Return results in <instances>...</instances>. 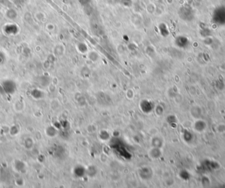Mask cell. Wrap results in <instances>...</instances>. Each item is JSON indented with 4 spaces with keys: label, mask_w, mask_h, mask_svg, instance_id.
Returning <instances> with one entry per match:
<instances>
[{
    "label": "cell",
    "mask_w": 225,
    "mask_h": 188,
    "mask_svg": "<svg viewBox=\"0 0 225 188\" xmlns=\"http://www.w3.org/2000/svg\"><path fill=\"white\" fill-rule=\"evenodd\" d=\"M4 61V56L1 52H0V65L3 63Z\"/></svg>",
    "instance_id": "cell-7"
},
{
    "label": "cell",
    "mask_w": 225,
    "mask_h": 188,
    "mask_svg": "<svg viewBox=\"0 0 225 188\" xmlns=\"http://www.w3.org/2000/svg\"><path fill=\"white\" fill-rule=\"evenodd\" d=\"M7 15V17L10 18H14L17 17V13H16L15 11L13 9H10L8 11Z\"/></svg>",
    "instance_id": "cell-4"
},
{
    "label": "cell",
    "mask_w": 225,
    "mask_h": 188,
    "mask_svg": "<svg viewBox=\"0 0 225 188\" xmlns=\"http://www.w3.org/2000/svg\"><path fill=\"white\" fill-rule=\"evenodd\" d=\"M3 88L8 94H13L16 90V84L12 80H5L3 82Z\"/></svg>",
    "instance_id": "cell-1"
},
{
    "label": "cell",
    "mask_w": 225,
    "mask_h": 188,
    "mask_svg": "<svg viewBox=\"0 0 225 188\" xmlns=\"http://www.w3.org/2000/svg\"><path fill=\"white\" fill-rule=\"evenodd\" d=\"M159 30L160 33L163 36H167L169 34V31H168V28L166 26V24L164 23H161L159 25Z\"/></svg>",
    "instance_id": "cell-3"
},
{
    "label": "cell",
    "mask_w": 225,
    "mask_h": 188,
    "mask_svg": "<svg viewBox=\"0 0 225 188\" xmlns=\"http://www.w3.org/2000/svg\"><path fill=\"white\" fill-rule=\"evenodd\" d=\"M4 32L7 34L14 35L18 32V26L15 24H6L4 28Z\"/></svg>",
    "instance_id": "cell-2"
},
{
    "label": "cell",
    "mask_w": 225,
    "mask_h": 188,
    "mask_svg": "<svg viewBox=\"0 0 225 188\" xmlns=\"http://www.w3.org/2000/svg\"><path fill=\"white\" fill-rule=\"evenodd\" d=\"M122 2L125 6H131L132 4L131 0H122Z\"/></svg>",
    "instance_id": "cell-5"
},
{
    "label": "cell",
    "mask_w": 225,
    "mask_h": 188,
    "mask_svg": "<svg viewBox=\"0 0 225 188\" xmlns=\"http://www.w3.org/2000/svg\"><path fill=\"white\" fill-rule=\"evenodd\" d=\"M79 1L80 2V4H82V5H86L90 1V0H79Z\"/></svg>",
    "instance_id": "cell-6"
}]
</instances>
